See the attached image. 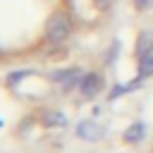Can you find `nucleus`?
I'll return each instance as SVG.
<instances>
[{"label": "nucleus", "instance_id": "obj_11", "mask_svg": "<svg viewBox=\"0 0 153 153\" xmlns=\"http://www.w3.org/2000/svg\"><path fill=\"white\" fill-rule=\"evenodd\" d=\"M0 127H2V120H0Z\"/></svg>", "mask_w": 153, "mask_h": 153}, {"label": "nucleus", "instance_id": "obj_5", "mask_svg": "<svg viewBox=\"0 0 153 153\" xmlns=\"http://www.w3.org/2000/svg\"><path fill=\"white\" fill-rule=\"evenodd\" d=\"M146 124L141 122V120H136L134 124H129L127 127V131H124V141L127 143H141L143 139H146Z\"/></svg>", "mask_w": 153, "mask_h": 153}, {"label": "nucleus", "instance_id": "obj_8", "mask_svg": "<svg viewBox=\"0 0 153 153\" xmlns=\"http://www.w3.org/2000/svg\"><path fill=\"white\" fill-rule=\"evenodd\" d=\"M143 84V79L139 76L136 81H127V84H115L112 88H110V96H108V100H115V98H122L124 93H129V91H134V88H139Z\"/></svg>", "mask_w": 153, "mask_h": 153}, {"label": "nucleus", "instance_id": "obj_1", "mask_svg": "<svg viewBox=\"0 0 153 153\" xmlns=\"http://www.w3.org/2000/svg\"><path fill=\"white\" fill-rule=\"evenodd\" d=\"M69 33H72V22L67 19V14H62V12L50 14V19L45 22V41L48 43H62L69 38Z\"/></svg>", "mask_w": 153, "mask_h": 153}, {"label": "nucleus", "instance_id": "obj_7", "mask_svg": "<svg viewBox=\"0 0 153 153\" xmlns=\"http://www.w3.org/2000/svg\"><path fill=\"white\" fill-rule=\"evenodd\" d=\"M41 122L48 127V129H55V127H67V115L65 112H60V110H48V112H43L41 115Z\"/></svg>", "mask_w": 153, "mask_h": 153}, {"label": "nucleus", "instance_id": "obj_4", "mask_svg": "<svg viewBox=\"0 0 153 153\" xmlns=\"http://www.w3.org/2000/svg\"><path fill=\"white\" fill-rule=\"evenodd\" d=\"M74 131H76V139L88 141V143L105 139V127H100L96 120H81V122H76V129Z\"/></svg>", "mask_w": 153, "mask_h": 153}, {"label": "nucleus", "instance_id": "obj_2", "mask_svg": "<svg viewBox=\"0 0 153 153\" xmlns=\"http://www.w3.org/2000/svg\"><path fill=\"white\" fill-rule=\"evenodd\" d=\"M81 76H84V69H79V67H67V69H55V72H50L48 79L55 81L60 88L72 91V88H79Z\"/></svg>", "mask_w": 153, "mask_h": 153}, {"label": "nucleus", "instance_id": "obj_12", "mask_svg": "<svg viewBox=\"0 0 153 153\" xmlns=\"http://www.w3.org/2000/svg\"><path fill=\"white\" fill-rule=\"evenodd\" d=\"M0 53H2V48H0Z\"/></svg>", "mask_w": 153, "mask_h": 153}, {"label": "nucleus", "instance_id": "obj_3", "mask_svg": "<svg viewBox=\"0 0 153 153\" xmlns=\"http://www.w3.org/2000/svg\"><path fill=\"white\" fill-rule=\"evenodd\" d=\"M105 86V79L100 72H84L81 81H79V93L84 98H96Z\"/></svg>", "mask_w": 153, "mask_h": 153}, {"label": "nucleus", "instance_id": "obj_10", "mask_svg": "<svg viewBox=\"0 0 153 153\" xmlns=\"http://www.w3.org/2000/svg\"><path fill=\"white\" fill-rule=\"evenodd\" d=\"M96 2H98V7H103V10H105V7H108V2H110V0H96Z\"/></svg>", "mask_w": 153, "mask_h": 153}, {"label": "nucleus", "instance_id": "obj_6", "mask_svg": "<svg viewBox=\"0 0 153 153\" xmlns=\"http://www.w3.org/2000/svg\"><path fill=\"white\" fill-rule=\"evenodd\" d=\"M136 57H139V60H136L139 76H141V79L153 76V48H151V50H146V53H141V55H136Z\"/></svg>", "mask_w": 153, "mask_h": 153}, {"label": "nucleus", "instance_id": "obj_9", "mask_svg": "<svg viewBox=\"0 0 153 153\" xmlns=\"http://www.w3.org/2000/svg\"><path fill=\"white\" fill-rule=\"evenodd\" d=\"M134 5H136V10H148L153 5V0H134Z\"/></svg>", "mask_w": 153, "mask_h": 153}]
</instances>
